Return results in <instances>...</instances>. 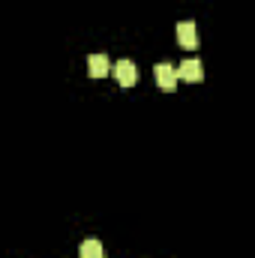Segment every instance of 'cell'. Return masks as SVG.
<instances>
[{
	"instance_id": "3957f363",
	"label": "cell",
	"mask_w": 255,
	"mask_h": 258,
	"mask_svg": "<svg viewBox=\"0 0 255 258\" xmlns=\"http://www.w3.org/2000/svg\"><path fill=\"white\" fill-rule=\"evenodd\" d=\"M114 78H117L120 87H132L138 81V66L132 63V60H117L114 63Z\"/></svg>"
},
{
	"instance_id": "8992f818",
	"label": "cell",
	"mask_w": 255,
	"mask_h": 258,
	"mask_svg": "<svg viewBox=\"0 0 255 258\" xmlns=\"http://www.w3.org/2000/svg\"><path fill=\"white\" fill-rule=\"evenodd\" d=\"M78 258H102V243L96 237H87L81 246H78Z\"/></svg>"
},
{
	"instance_id": "277c9868",
	"label": "cell",
	"mask_w": 255,
	"mask_h": 258,
	"mask_svg": "<svg viewBox=\"0 0 255 258\" xmlns=\"http://www.w3.org/2000/svg\"><path fill=\"white\" fill-rule=\"evenodd\" d=\"M177 42L183 48H198V33H195V21H180L177 24Z\"/></svg>"
},
{
	"instance_id": "6da1fadb",
	"label": "cell",
	"mask_w": 255,
	"mask_h": 258,
	"mask_svg": "<svg viewBox=\"0 0 255 258\" xmlns=\"http://www.w3.org/2000/svg\"><path fill=\"white\" fill-rule=\"evenodd\" d=\"M174 72H177V81H189V84H198L204 78V66H201V60H195V57L183 60Z\"/></svg>"
},
{
	"instance_id": "5b68a950",
	"label": "cell",
	"mask_w": 255,
	"mask_h": 258,
	"mask_svg": "<svg viewBox=\"0 0 255 258\" xmlns=\"http://www.w3.org/2000/svg\"><path fill=\"white\" fill-rule=\"evenodd\" d=\"M87 69H90L93 78H105V75L111 72V60H108L105 54H90V57H87Z\"/></svg>"
},
{
	"instance_id": "7a4b0ae2",
	"label": "cell",
	"mask_w": 255,
	"mask_h": 258,
	"mask_svg": "<svg viewBox=\"0 0 255 258\" xmlns=\"http://www.w3.org/2000/svg\"><path fill=\"white\" fill-rule=\"evenodd\" d=\"M153 78H156V84H159L165 93H171V90L177 87V72H174V66H168V63L153 66Z\"/></svg>"
}]
</instances>
